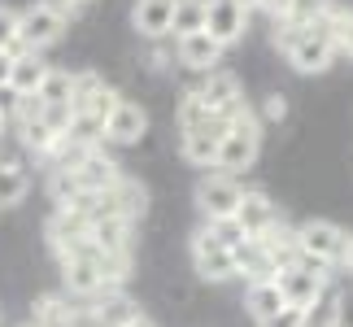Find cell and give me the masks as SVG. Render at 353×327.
I'll return each instance as SVG.
<instances>
[{
  "instance_id": "11",
  "label": "cell",
  "mask_w": 353,
  "mask_h": 327,
  "mask_svg": "<svg viewBox=\"0 0 353 327\" xmlns=\"http://www.w3.org/2000/svg\"><path fill=\"white\" fill-rule=\"evenodd\" d=\"M201 92V101H205L214 114H223V118H236L240 109H244V88H240V79L232 70H205V83L196 88Z\"/></svg>"
},
{
  "instance_id": "40",
  "label": "cell",
  "mask_w": 353,
  "mask_h": 327,
  "mask_svg": "<svg viewBox=\"0 0 353 327\" xmlns=\"http://www.w3.org/2000/svg\"><path fill=\"white\" fill-rule=\"evenodd\" d=\"M44 5H52V9H57V13H65V18H74L79 0H44Z\"/></svg>"
},
{
  "instance_id": "24",
  "label": "cell",
  "mask_w": 353,
  "mask_h": 327,
  "mask_svg": "<svg viewBox=\"0 0 353 327\" xmlns=\"http://www.w3.org/2000/svg\"><path fill=\"white\" fill-rule=\"evenodd\" d=\"M232 118H223V114H214V109L201 101V92L192 88L188 97L179 101V131H201V127H214V131H223Z\"/></svg>"
},
{
  "instance_id": "44",
  "label": "cell",
  "mask_w": 353,
  "mask_h": 327,
  "mask_svg": "<svg viewBox=\"0 0 353 327\" xmlns=\"http://www.w3.org/2000/svg\"><path fill=\"white\" fill-rule=\"evenodd\" d=\"M18 327H35V323H18Z\"/></svg>"
},
{
  "instance_id": "17",
  "label": "cell",
  "mask_w": 353,
  "mask_h": 327,
  "mask_svg": "<svg viewBox=\"0 0 353 327\" xmlns=\"http://www.w3.org/2000/svg\"><path fill=\"white\" fill-rule=\"evenodd\" d=\"M174 57H179L188 70H201V75H205V70L219 66L223 44L210 31H192V35H179V39H174Z\"/></svg>"
},
{
  "instance_id": "1",
  "label": "cell",
  "mask_w": 353,
  "mask_h": 327,
  "mask_svg": "<svg viewBox=\"0 0 353 327\" xmlns=\"http://www.w3.org/2000/svg\"><path fill=\"white\" fill-rule=\"evenodd\" d=\"M275 48L288 57L296 75H323L336 61V48L319 31H310L301 22H288V18H275Z\"/></svg>"
},
{
  "instance_id": "12",
  "label": "cell",
  "mask_w": 353,
  "mask_h": 327,
  "mask_svg": "<svg viewBox=\"0 0 353 327\" xmlns=\"http://www.w3.org/2000/svg\"><path fill=\"white\" fill-rule=\"evenodd\" d=\"M74 170V179H79V188H83V192H110V188L122 179V166L118 161L105 153V144H97V148H88L83 157H79V166H70Z\"/></svg>"
},
{
  "instance_id": "39",
  "label": "cell",
  "mask_w": 353,
  "mask_h": 327,
  "mask_svg": "<svg viewBox=\"0 0 353 327\" xmlns=\"http://www.w3.org/2000/svg\"><path fill=\"white\" fill-rule=\"evenodd\" d=\"M9 75H13V52H5V48H0V88L9 83Z\"/></svg>"
},
{
  "instance_id": "2",
  "label": "cell",
  "mask_w": 353,
  "mask_h": 327,
  "mask_svg": "<svg viewBox=\"0 0 353 327\" xmlns=\"http://www.w3.org/2000/svg\"><path fill=\"white\" fill-rule=\"evenodd\" d=\"M257 153H262V118L244 105L240 114L223 127V135H219V157H214V170L240 175V170H249L253 161H257Z\"/></svg>"
},
{
  "instance_id": "31",
  "label": "cell",
  "mask_w": 353,
  "mask_h": 327,
  "mask_svg": "<svg viewBox=\"0 0 353 327\" xmlns=\"http://www.w3.org/2000/svg\"><path fill=\"white\" fill-rule=\"evenodd\" d=\"M192 31H205V0H174V13H170V35H192Z\"/></svg>"
},
{
  "instance_id": "7",
  "label": "cell",
  "mask_w": 353,
  "mask_h": 327,
  "mask_svg": "<svg viewBox=\"0 0 353 327\" xmlns=\"http://www.w3.org/2000/svg\"><path fill=\"white\" fill-rule=\"evenodd\" d=\"M240 197H244V188H240L236 175H227V170H214V175H205V179L196 184V206H201V214H205V223L236 218Z\"/></svg>"
},
{
  "instance_id": "47",
  "label": "cell",
  "mask_w": 353,
  "mask_h": 327,
  "mask_svg": "<svg viewBox=\"0 0 353 327\" xmlns=\"http://www.w3.org/2000/svg\"><path fill=\"white\" fill-rule=\"evenodd\" d=\"M0 323H5V315H0Z\"/></svg>"
},
{
  "instance_id": "22",
  "label": "cell",
  "mask_w": 353,
  "mask_h": 327,
  "mask_svg": "<svg viewBox=\"0 0 353 327\" xmlns=\"http://www.w3.org/2000/svg\"><path fill=\"white\" fill-rule=\"evenodd\" d=\"M31 192V170L18 157H0V210H13Z\"/></svg>"
},
{
  "instance_id": "38",
  "label": "cell",
  "mask_w": 353,
  "mask_h": 327,
  "mask_svg": "<svg viewBox=\"0 0 353 327\" xmlns=\"http://www.w3.org/2000/svg\"><path fill=\"white\" fill-rule=\"evenodd\" d=\"M336 266L353 275V236H345V244H341V262H336Z\"/></svg>"
},
{
  "instance_id": "14",
  "label": "cell",
  "mask_w": 353,
  "mask_h": 327,
  "mask_svg": "<svg viewBox=\"0 0 353 327\" xmlns=\"http://www.w3.org/2000/svg\"><path fill=\"white\" fill-rule=\"evenodd\" d=\"M118 105V92L105 83L101 75H74V92H70V109L74 114H97V118H110V109Z\"/></svg>"
},
{
  "instance_id": "19",
  "label": "cell",
  "mask_w": 353,
  "mask_h": 327,
  "mask_svg": "<svg viewBox=\"0 0 353 327\" xmlns=\"http://www.w3.org/2000/svg\"><path fill=\"white\" fill-rule=\"evenodd\" d=\"M236 270H240V279L262 284V279H275V275H279V262L266 253V244H262V240L244 236V240L236 244Z\"/></svg>"
},
{
  "instance_id": "26",
  "label": "cell",
  "mask_w": 353,
  "mask_h": 327,
  "mask_svg": "<svg viewBox=\"0 0 353 327\" xmlns=\"http://www.w3.org/2000/svg\"><path fill=\"white\" fill-rule=\"evenodd\" d=\"M44 70H48V61H39V52H35V48H18V52H13L9 88H18V92H35V88H39V79H44Z\"/></svg>"
},
{
  "instance_id": "8",
  "label": "cell",
  "mask_w": 353,
  "mask_h": 327,
  "mask_svg": "<svg viewBox=\"0 0 353 327\" xmlns=\"http://www.w3.org/2000/svg\"><path fill=\"white\" fill-rule=\"evenodd\" d=\"M48 244L57 253V262H65L74 253H88L92 249V218L83 210H57L48 223Z\"/></svg>"
},
{
  "instance_id": "23",
  "label": "cell",
  "mask_w": 353,
  "mask_h": 327,
  "mask_svg": "<svg viewBox=\"0 0 353 327\" xmlns=\"http://www.w3.org/2000/svg\"><path fill=\"white\" fill-rule=\"evenodd\" d=\"M219 135L214 127H201V131H183L179 135V153L188 166H214V157H219Z\"/></svg>"
},
{
  "instance_id": "37",
  "label": "cell",
  "mask_w": 353,
  "mask_h": 327,
  "mask_svg": "<svg viewBox=\"0 0 353 327\" xmlns=\"http://www.w3.org/2000/svg\"><path fill=\"white\" fill-rule=\"evenodd\" d=\"M257 327H301V306H283L279 315H270V319H262Z\"/></svg>"
},
{
  "instance_id": "10",
  "label": "cell",
  "mask_w": 353,
  "mask_h": 327,
  "mask_svg": "<svg viewBox=\"0 0 353 327\" xmlns=\"http://www.w3.org/2000/svg\"><path fill=\"white\" fill-rule=\"evenodd\" d=\"M61 284H65V293H70V297H79V301L105 293V275H101V262H97V244H92L88 253L65 257V262H61Z\"/></svg>"
},
{
  "instance_id": "13",
  "label": "cell",
  "mask_w": 353,
  "mask_h": 327,
  "mask_svg": "<svg viewBox=\"0 0 353 327\" xmlns=\"http://www.w3.org/2000/svg\"><path fill=\"white\" fill-rule=\"evenodd\" d=\"M144 210H148V192L135 179L122 175L110 192H101L97 201H92L88 214H122V218H131V223H135V218H144Z\"/></svg>"
},
{
  "instance_id": "3",
  "label": "cell",
  "mask_w": 353,
  "mask_h": 327,
  "mask_svg": "<svg viewBox=\"0 0 353 327\" xmlns=\"http://www.w3.org/2000/svg\"><path fill=\"white\" fill-rule=\"evenodd\" d=\"M192 262H196V275L205 284H227V279L240 275V270H236V249L214 236L210 223L192 236Z\"/></svg>"
},
{
  "instance_id": "20",
  "label": "cell",
  "mask_w": 353,
  "mask_h": 327,
  "mask_svg": "<svg viewBox=\"0 0 353 327\" xmlns=\"http://www.w3.org/2000/svg\"><path fill=\"white\" fill-rule=\"evenodd\" d=\"M170 13H174V0H135L131 22L144 39H166L170 35Z\"/></svg>"
},
{
  "instance_id": "18",
  "label": "cell",
  "mask_w": 353,
  "mask_h": 327,
  "mask_svg": "<svg viewBox=\"0 0 353 327\" xmlns=\"http://www.w3.org/2000/svg\"><path fill=\"white\" fill-rule=\"evenodd\" d=\"M92 218V244L101 253H131V218L122 214H88Z\"/></svg>"
},
{
  "instance_id": "41",
  "label": "cell",
  "mask_w": 353,
  "mask_h": 327,
  "mask_svg": "<svg viewBox=\"0 0 353 327\" xmlns=\"http://www.w3.org/2000/svg\"><path fill=\"white\" fill-rule=\"evenodd\" d=\"M122 327H157V323H153V319H148V315H131V319H127V323H122Z\"/></svg>"
},
{
  "instance_id": "45",
  "label": "cell",
  "mask_w": 353,
  "mask_h": 327,
  "mask_svg": "<svg viewBox=\"0 0 353 327\" xmlns=\"http://www.w3.org/2000/svg\"><path fill=\"white\" fill-rule=\"evenodd\" d=\"M336 327H345V319H341V323H336Z\"/></svg>"
},
{
  "instance_id": "42",
  "label": "cell",
  "mask_w": 353,
  "mask_h": 327,
  "mask_svg": "<svg viewBox=\"0 0 353 327\" xmlns=\"http://www.w3.org/2000/svg\"><path fill=\"white\" fill-rule=\"evenodd\" d=\"M236 5H240L244 13H257V9H262V0H236Z\"/></svg>"
},
{
  "instance_id": "27",
  "label": "cell",
  "mask_w": 353,
  "mask_h": 327,
  "mask_svg": "<svg viewBox=\"0 0 353 327\" xmlns=\"http://www.w3.org/2000/svg\"><path fill=\"white\" fill-rule=\"evenodd\" d=\"M70 92H74V75L48 66L44 79H39V88H35V101L39 105H70Z\"/></svg>"
},
{
  "instance_id": "34",
  "label": "cell",
  "mask_w": 353,
  "mask_h": 327,
  "mask_svg": "<svg viewBox=\"0 0 353 327\" xmlns=\"http://www.w3.org/2000/svg\"><path fill=\"white\" fill-rule=\"evenodd\" d=\"M0 48L5 52H18L22 39H18V13H13L9 5H0Z\"/></svg>"
},
{
  "instance_id": "28",
  "label": "cell",
  "mask_w": 353,
  "mask_h": 327,
  "mask_svg": "<svg viewBox=\"0 0 353 327\" xmlns=\"http://www.w3.org/2000/svg\"><path fill=\"white\" fill-rule=\"evenodd\" d=\"M283 306H288V301H283V293H279V284H275V279L249 284V315H253V323H262V319H270V315H279Z\"/></svg>"
},
{
  "instance_id": "30",
  "label": "cell",
  "mask_w": 353,
  "mask_h": 327,
  "mask_svg": "<svg viewBox=\"0 0 353 327\" xmlns=\"http://www.w3.org/2000/svg\"><path fill=\"white\" fill-rule=\"evenodd\" d=\"M70 319H74V306H70V293L65 297H39L35 301V315H31V323L35 327H70Z\"/></svg>"
},
{
  "instance_id": "25",
  "label": "cell",
  "mask_w": 353,
  "mask_h": 327,
  "mask_svg": "<svg viewBox=\"0 0 353 327\" xmlns=\"http://www.w3.org/2000/svg\"><path fill=\"white\" fill-rule=\"evenodd\" d=\"M341 319H345V315H341V293H336L332 284L301 310V327H336Z\"/></svg>"
},
{
  "instance_id": "32",
  "label": "cell",
  "mask_w": 353,
  "mask_h": 327,
  "mask_svg": "<svg viewBox=\"0 0 353 327\" xmlns=\"http://www.w3.org/2000/svg\"><path fill=\"white\" fill-rule=\"evenodd\" d=\"M18 131H22V144L31 148L35 157H48V148L61 140V131H52L39 114H35V118H26V122H18Z\"/></svg>"
},
{
  "instance_id": "29",
  "label": "cell",
  "mask_w": 353,
  "mask_h": 327,
  "mask_svg": "<svg viewBox=\"0 0 353 327\" xmlns=\"http://www.w3.org/2000/svg\"><path fill=\"white\" fill-rule=\"evenodd\" d=\"M257 240L266 244V253L275 257L279 266H288V262H296V257H301V253H296V227H288L283 218H279V223L270 227V231H262Z\"/></svg>"
},
{
  "instance_id": "36",
  "label": "cell",
  "mask_w": 353,
  "mask_h": 327,
  "mask_svg": "<svg viewBox=\"0 0 353 327\" xmlns=\"http://www.w3.org/2000/svg\"><path fill=\"white\" fill-rule=\"evenodd\" d=\"M288 118V101H283V92H270L262 101V122H283Z\"/></svg>"
},
{
  "instance_id": "33",
  "label": "cell",
  "mask_w": 353,
  "mask_h": 327,
  "mask_svg": "<svg viewBox=\"0 0 353 327\" xmlns=\"http://www.w3.org/2000/svg\"><path fill=\"white\" fill-rule=\"evenodd\" d=\"M332 0H283V9H279V18H288V22H314L323 9H327Z\"/></svg>"
},
{
  "instance_id": "4",
  "label": "cell",
  "mask_w": 353,
  "mask_h": 327,
  "mask_svg": "<svg viewBox=\"0 0 353 327\" xmlns=\"http://www.w3.org/2000/svg\"><path fill=\"white\" fill-rule=\"evenodd\" d=\"M327 275L332 270L327 266H319V262H305V257H296V262H288V266H279V275H275V284H279V293H283V301L288 306H310L314 297L327 288Z\"/></svg>"
},
{
  "instance_id": "15",
  "label": "cell",
  "mask_w": 353,
  "mask_h": 327,
  "mask_svg": "<svg viewBox=\"0 0 353 327\" xmlns=\"http://www.w3.org/2000/svg\"><path fill=\"white\" fill-rule=\"evenodd\" d=\"M205 31L227 48L249 31V13H244L236 0H205Z\"/></svg>"
},
{
  "instance_id": "16",
  "label": "cell",
  "mask_w": 353,
  "mask_h": 327,
  "mask_svg": "<svg viewBox=\"0 0 353 327\" xmlns=\"http://www.w3.org/2000/svg\"><path fill=\"white\" fill-rule=\"evenodd\" d=\"M279 206H275V201H270L266 192H244L240 197V206H236V223H240V231H244V236H262V231H270V227H275L279 223Z\"/></svg>"
},
{
  "instance_id": "35",
  "label": "cell",
  "mask_w": 353,
  "mask_h": 327,
  "mask_svg": "<svg viewBox=\"0 0 353 327\" xmlns=\"http://www.w3.org/2000/svg\"><path fill=\"white\" fill-rule=\"evenodd\" d=\"M336 52L353 61V13L349 9H341V22H336Z\"/></svg>"
},
{
  "instance_id": "46",
  "label": "cell",
  "mask_w": 353,
  "mask_h": 327,
  "mask_svg": "<svg viewBox=\"0 0 353 327\" xmlns=\"http://www.w3.org/2000/svg\"><path fill=\"white\" fill-rule=\"evenodd\" d=\"M79 5H88V0H79Z\"/></svg>"
},
{
  "instance_id": "5",
  "label": "cell",
  "mask_w": 353,
  "mask_h": 327,
  "mask_svg": "<svg viewBox=\"0 0 353 327\" xmlns=\"http://www.w3.org/2000/svg\"><path fill=\"white\" fill-rule=\"evenodd\" d=\"M341 244H345V231L332 223V218H310V223L296 227V253L305 262H319V266H336L341 262Z\"/></svg>"
},
{
  "instance_id": "43",
  "label": "cell",
  "mask_w": 353,
  "mask_h": 327,
  "mask_svg": "<svg viewBox=\"0 0 353 327\" xmlns=\"http://www.w3.org/2000/svg\"><path fill=\"white\" fill-rule=\"evenodd\" d=\"M9 131V114H5V109H0V135H5Z\"/></svg>"
},
{
  "instance_id": "6",
  "label": "cell",
  "mask_w": 353,
  "mask_h": 327,
  "mask_svg": "<svg viewBox=\"0 0 353 327\" xmlns=\"http://www.w3.org/2000/svg\"><path fill=\"white\" fill-rule=\"evenodd\" d=\"M65 26H70V18L57 13L52 5H44V0H35V5H26L18 13V39H22V48H35V52L57 44L65 35Z\"/></svg>"
},
{
  "instance_id": "21",
  "label": "cell",
  "mask_w": 353,
  "mask_h": 327,
  "mask_svg": "<svg viewBox=\"0 0 353 327\" xmlns=\"http://www.w3.org/2000/svg\"><path fill=\"white\" fill-rule=\"evenodd\" d=\"M88 306H92V315H97L101 327H122L131 315H140V310H135V301H131L122 288H105V293H97V297H88Z\"/></svg>"
},
{
  "instance_id": "9",
  "label": "cell",
  "mask_w": 353,
  "mask_h": 327,
  "mask_svg": "<svg viewBox=\"0 0 353 327\" xmlns=\"http://www.w3.org/2000/svg\"><path fill=\"white\" fill-rule=\"evenodd\" d=\"M144 131H148V114L135 101L127 97H118V105L110 109V118H105V144H114V148H131V144H140L144 140Z\"/></svg>"
}]
</instances>
